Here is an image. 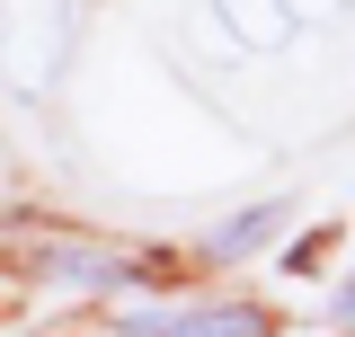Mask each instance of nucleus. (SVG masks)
<instances>
[{
  "mask_svg": "<svg viewBox=\"0 0 355 337\" xmlns=\"http://www.w3.org/2000/svg\"><path fill=\"white\" fill-rule=\"evenodd\" d=\"M62 53H71V0H0V80L18 98L53 89Z\"/></svg>",
  "mask_w": 355,
  "mask_h": 337,
  "instance_id": "obj_1",
  "label": "nucleus"
},
{
  "mask_svg": "<svg viewBox=\"0 0 355 337\" xmlns=\"http://www.w3.org/2000/svg\"><path fill=\"white\" fill-rule=\"evenodd\" d=\"M275 222H284V205H258V213H231V222H222V231L205 240V249H214V257H249V249L266 240V231H275Z\"/></svg>",
  "mask_w": 355,
  "mask_h": 337,
  "instance_id": "obj_3",
  "label": "nucleus"
},
{
  "mask_svg": "<svg viewBox=\"0 0 355 337\" xmlns=\"http://www.w3.org/2000/svg\"><path fill=\"white\" fill-rule=\"evenodd\" d=\"M338 9H347V0H275L284 27H302V18H338Z\"/></svg>",
  "mask_w": 355,
  "mask_h": 337,
  "instance_id": "obj_5",
  "label": "nucleus"
},
{
  "mask_svg": "<svg viewBox=\"0 0 355 337\" xmlns=\"http://www.w3.org/2000/svg\"><path fill=\"white\" fill-rule=\"evenodd\" d=\"M275 311L258 302H133L116 311V337H266Z\"/></svg>",
  "mask_w": 355,
  "mask_h": 337,
  "instance_id": "obj_2",
  "label": "nucleus"
},
{
  "mask_svg": "<svg viewBox=\"0 0 355 337\" xmlns=\"http://www.w3.org/2000/svg\"><path fill=\"white\" fill-rule=\"evenodd\" d=\"M44 266H53V275H71V284H125V275H133L125 257H71V249H53Z\"/></svg>",
  "mask_w": 355,
  "mask_h": 337,
  "instance_id": "obj_4",
  "label": "nucleus"
},
{
  "mask_svg": "<svg viewBox=\"0 0 355 337\" xmlns=\"http://www.w3.org/2000/svg\"><path fill=\"white\" fill-rule=\"evenodd\" d=\"M338 320H347V337H355V284H347V293H338Z\"/></svg>",
  "mask_w": 355,
  "mask_h": 337,
  "instance_id": "obj_6",
  "label": "nucleus"
}]
</instances>
